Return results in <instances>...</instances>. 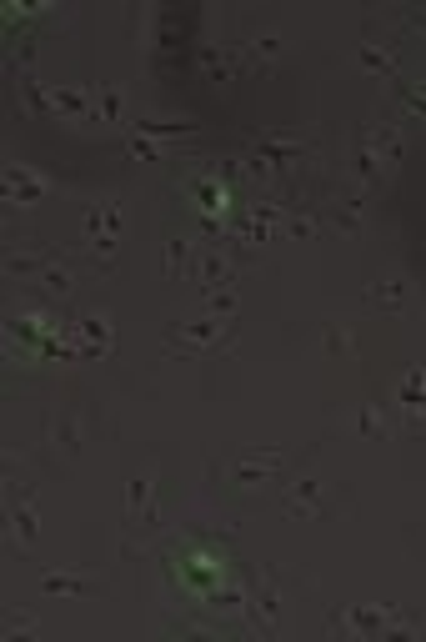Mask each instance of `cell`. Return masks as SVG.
I'll use <instances>...</instances> for the list:
<instances>
[{
	"label": "cell",
	"mask_w": 426,
	"mask_h": 642,
	"mask_svg": "<svg viewBox=\"0 0 426 642\" xmlns=\"http://www.w3.org/2000/svg\"><path fill=\"white\" fill-rule=\"evenodd\" d=\"M311 136L306 131H261L256 141H251V151L241 156V171L246 176H266V181H276L281 171H291V166H301L306 156H311Z\"/></svg>",
	"instance_id": "cell-1"
},
{
	"label": "cell",
	"mask_w": 426,
	"mask_h": 642,
	"mask_svg": "<svg viewBox=\"0 0 426 642\" xmlns=\"http://www.w3.org/2000/svg\"><path fill=\"white\" fill-rule=\"evenodd\" d=\"M236 337V316H196V321H171L166 327V352L171 357H211V352H226V342Z\"/></svg>",
	"instance_id": "cell-2"
},
{
	"label": "cell",
	"mask_w": 426,
	"mask_h": 642,
	"mask_svg": "<svg viewBox=\"0 0 426 642\" xmlns=\"http://www.w3.org/2000/svg\"><path fill=\"white\" fill-rule=\"evenodd\" d=\"M286 582H281V572L276 567H266L256 582H251V592H246V612H251V622L261 627V632H281L286 627Z\"/></svg>",
	"instance_id": "cell-3"
},
{
	"label": "cell",
	"mask_w": 426,
	"mask_h": 642,
	"mask_svg": "<svg viewBox=\"0 0 426 642\" xmlns=\"http://www.w3.org/2000/svg\"><path fill=\"white\" fill-rule=\"evenodd\" d=\"M281 467H286V447H246L226 462V477L236 487H261V482H276Z\"/></svg>",
	"instance_id": "cell-4"
},
{
	"label": "cell",
	"mask_w": 426,
	"mask_h": 642,
	"mask_svg": "<svg viewBox=\"0 0 426 642\" xmlns=\"http://www.w3.org/2000/svg\"><path fill=\"white\" fill-rule=\"evenodd\" d=\"M236 276H241V266H236L221 246H201V251H196V261H191V281L201 286V296L236 286Z\"/></svg>",
	"instance_id": "cell-5"
},
{
	"label": "cell",
	"mask_w": 426,
	"mask_h": 642,
	"mask_svg": "<svg viewBox=\"0 0 426 642\" xmlns=\"http://www.w3.org/2000/svg\"><path fill=\"white\" fill-rule=\"evenodd\" d=\"M326 226L331 231H346V236H361L366 231V186L346 181L336 191V201H326Z\"/></svg>",
	"instance_id": "cell-6"
},
{
	"label": "cell",
	"mask_w": 426,
	"mask_h": 642,
	"mask_svg": "<svg viewBox=\"0 0 426 642\" xmlns=\"http://www.w3.org/2000/svg\"><path fill=\"white\" fill-rule=\"evenodd\" d=\"M326 507H331L326 502V482H316V477H296L281 492V512L286 517H321Z\"/></svg>",
	"instance_id": "cell-7"
},
{
	"label": "cell",
	"mask_w": 426,
	"mask_h": 642,
	"mask_svg": "<svg viewBox=\"0 0 426 642\" xmlns=\"http://www.w3.org/2000/svg\"><path fill=\"white\" fill-rule=\"evenodd\" d=\"M46 191H51V176H41L36 166H21V161L6 166V196H11V206H36V201H46Z\"/></svg>",
	"instance_id": "cell-8"
},
{
	"label": "cell",
	"mask_w": 426,
	"mask_h": 642,
	"mask_svg": "<svg viewBox=\"0 0 426 642\" xmlns=\"http://www.w3.org/2000/svg\"><path fill=\"white\" fill-rule=\"evenodd\" d=\"M151 492H156V472H136L131 487H126V527H151L156 522Z\"/></svg>",
	"instance_id": "cell-9"
},
{
	"label": "cell",
	"mask_w": 426,
	"mask_h": 642,
	"mask_svg": "<svg viewBox=\"0 0 426 642\" xmlns=\"http://www.w3.org/2000/svg\"><path fill=\"white\" fill-rule=\"evenodd\" d=\"M131 131L146 136V141H181V136H196L201 126L191 116H136Z\"/></svg>",
	"instance_id": "cell-10"
},
{
	"label": "cell",
	"mask_w": 426,
	"mask_h": 642,
	"mask_svg": "<svg viewBox=\"0 0 426 642\" xmlns=\"http://www.w3.org/2000/svg\"><path fill=\"white\" fill-rule=\"evenodd\" d=\"M56 261H61V251H56V246H41V241L6 251V266H11L16 276H26V281H36V276H41L46 266H56Z\"/></svg>",
	"instance_id": "cell-11"
},
{
	"label": "cell",
	"mask_w": 426,
	"mask_h": 642,
	"mask_svg": "<svg viewBox=\"0 0 426 642\" xmlns=\"http://www.w3.org/2000/svg\"><path fill=\"white\" fill-rule=\"evenodd\" d=\"M41 587L51 597H96L101 592V577L96 572H41Z\"/></svg>",
	"instance_id": "cell-12"
},
{
	"label": "cell",
	"mask_w": 426,
	"mask_h": 642,
	"mask_svg": "<svg viewBox=\"0 0 426 642\" xmlns=\"http://www.w3.org/2000/svg\"><path fill=\"white\" fill-rule=\"evenodd\" d=\"M331 632H361V637H376V632H386V612H376V607H346V612H331Z\"/></svg>",
	"instance_id": "cell-13"
},
{
	"label": "cell",
	"mask_w": 426,
	"mask_h": 642,
	"mask_svg": "<svg viewBox=\"0 0 426 642\" xmlns=\"http://www.w3.org/2000/svg\"><path fill=\"white\" fill-rule=\"evenodd\" d=\"M76 337H86V357H96V352H111V342H116V327H111V316L106 311H91V316H81L76 321Z\"/></svg>",
	"instance_id": "cell-14"
},
{
	"label": "cell",
	"mask_w": 426,
	"mask_h": 642,
	"mask_svg": "<svg viewBox=\"0 0 426 642\" xmlns=\"http://www.w3.org/2000/svg\"><path fill=\"white\" fill-rule=\"evenodd\" d=\"M281 31H256L251 41H241V56H246V71H261V66H271L276 56H281Z\"/></svg>",
	"instance_id": "cell-15"
},
{
	"label": "cell",
	"mask_w": 426,
	"mask_h": 642,
	"mask_svg": "<svg viewBox=\"0 0 426 642\" xmlns=\"http://www.w3.org/2000/svg\"><path fill=\"white\" fill-rule=\"evenodd\" d=\"M361 301H366V306H376V311H391V316H401V311H406V286H401L396 276H391V281H366Z\"/></svg>",
	"instance_id": "cell-16"
},
{
	"label": "cell",
	"mask_w": 426,
	"mask_h": 642,
	"mask_svg": "<svg viewBox=\"0 0 426 642\" xmlns=\"http://www.w3.org/2000/svg\"><path fill=\"white\" fill-rule=\"evenodd\" d=\"M11 532H16L21 547H36V537H41V512H36L31 497H11Z\"/></svg>",
	"instance_id": "cell-17"
},
{
	"label": "cell",
	"mask_w": 426,
	"mask_h": 642,
	"mask_svg": "<svg viewBox=\"0 0 426 642\" xmlns=\"http://www.w3.org/2000/svg\"><path fill=\"white\" fill-rule=\"evenodd\" d=\"M36 281H41V296H46V301H71V296H76V271L66 266V256H61L56 266H46Z\"/></svg>",
	"instance_id": "cell-18"
},
{
	"label": "cell",
	"mask_w": 426,
	"mask_h": 642,
	"mask_svg": "<svg viewBox=\"0 0 426 642\" xmlns=\"http://www.w3.org/2000/svg\"><path fill=\"white\" fill-rule=\"evenodd\" d=\"M51 452L56 457H76L81 452V422H76V412H56L51 417Z\"/></svg>",
	"instance_id": "cell-19"
},
{
	"label": "cell",
	"mask_w": 426,
	"mask_h": 642,
	"mask_svg": "<svg viewBox=\"0 0 426 642\" xmlns=\"http://www.w3.org/2000/svg\"><path fill=\"white\" fill-rule=\"evenodd\" d=\"M356 66H361L366 76H381V81H386V76H396V51H391V46H376V41H361V46H356Z\"/></svg>",
	"instance_id": "cell-20"
},
{
	"label": "cell",
	"mask_w": 426,
	"mask_h": 642,
	"mask_svg": "<svg viewBox=\"0 0 426 642\" xmlns=\"http://www.w3.org/2000/svg\"><path fill=\"white\" fill-rule=\"evenodd\" d=\"M191 261H196L191 236H171V241H166V251H161V271H166L171 281H181V276L191 271Z\"/></svg>",
	"instance_id": "cell-21"
},
{
	"label": "cell",
	"mask_w": 426,
	"mask_h": 642,
	"mask_svg": "<svg viewBox=\"0 0 426 642\" xmlns=\"http://www.w3.org/2000/svg\"><path fill=\"white\" fill-rule=\"evenodd\" d=\"M81 256H86L96 271H111V266H116V256H121V236H116V231H106V236H91V241L81 246Z\"/></svg>",
	"instance_id": "cell-22"
},
{
	"label": "cell",
	"mask_w": 426,
	"mask_h": 642,
	"mask_svg": "<svg viewBox=\"0 0 426 642\" xmlns=\"http://www.w3.org/2000/svg\"><path fill=\"white\" fill-rule=\"evenodd\" d=\"M91 96L86 91H51V116H86Z\"/></svg>",
	"instance_id": "cell-23"
},
{
	"label": "cell",
	"mask_w": 426,
	"mask_h": 642,
	"mask_svg": "<svg viewBox=\"0 0 426 642\" xmlns=\"http://www.w3.org/2000/svg\"><path fill=\"white\" fill-rule=\"evenodd\" d=\"M281 231H286V236H306V241H311V236H321V221L291 201V211H286V226H281Z\"/></svg>",
	"instance_id": "cell-24"
},
{
	"label": "cell",
	"mask_w": 426,
	"mask_h": 642,
	"mask_svg": "<svg viewBox=\"0 0 426 642\" xmlns=\"http://www.w3.org/2000/svg\"><path fill=\"white\" fill-rule=\"evenodd\" d=\"M121 106H126L121 86H106V91L96 96V116H91V121H121Z\"/></svg>",
	"instance_id": "cell-25"
},
{
	"label": "cell",
	"mask_w": 426,
	"mask_h": 642,
	"mask_svg": "<svg viewBox=\"0 0 426 642\" xmlns=\"http://www.w3.org/2000/svg\"><path fill=\"white\" fill-rule=\"evenodd\" d=\"M236 306H241V291H236V286L206 296V311H211V316H236Z\"/></svg>",
	"instance_id": "cell-26"
},
{
	"label": "cell",
	"mask_w": 426,
	"mask_h": 642,
	"mask_svg": "<svg viewBox=\"0 0 426 642\" xmlns=\"http://www.w3.org/2000/svg\"><path fill=\"white\" fill-rule=\"evenodd\" d=\"M401 106L411 116H426V86H401Z\"/></svg>",
	"instance_id": "cell-27"
},
{
	"label": "cell",
	"mask_w": 426,
	"mask_h": 642,
	"mask_svg": "<svg viewBox=\"0 0 426 642\" xmlns=\"http://www.w3.org/2000/svg\"><path fill=\"white\" fill-rule=\"evenodd\" d=\"M356 427H361V432H366V437H381V432H386V417H381V412H376V407H366V412H361V417H356Z\"/></svg>",
	"instance_id": "cell-28"
},
{
	"label": "cell",
	"mask_w": 426,
	"mask_h": 642,
	"mask_svg": "<svg viewBox=\"0 0 426 642\" xmlns=\"http://www.w3.org/2000/svg\"><path fill=\"white\" fill-rule=\"evenodd\" d=\"M36 627H41V622H36V617H31V612H11V617H6V632H11V637H21V632H26V637H31V632H36Z\"/></svg>",
	"instance_id": "cell-29"
},
{
	"label": "cell",
	"mask_w": 426,
	"mask_h": 642,
	"mask_svg": "<svg viewBox=\"0 0 426 642\" xmlns=\"http://www.w3.org/2000/svg\"><path fill=\"white\" fill-rule=\"evenodd\" d=\"M131 156H146V161H156V156H166V146H161V141H146V136H131Z\"/></svg>",
	"instance_id": "cell-30"
},
{
	"label": "cell",
	"mask_w": 426,
	"mask_h": 642,
	"mask_svg": "<svg viewBox=\"0 0 426 642\" xmlns=\"http://www.w3.org/2000/svg\"><path fill=\"white\" fill-rule=\"evenodd\" d=\"M406 26H411L416 36H426V11H411V16H406Z\"/></svg>",
	"instance_id": "cell-31"
}]
</instances>
